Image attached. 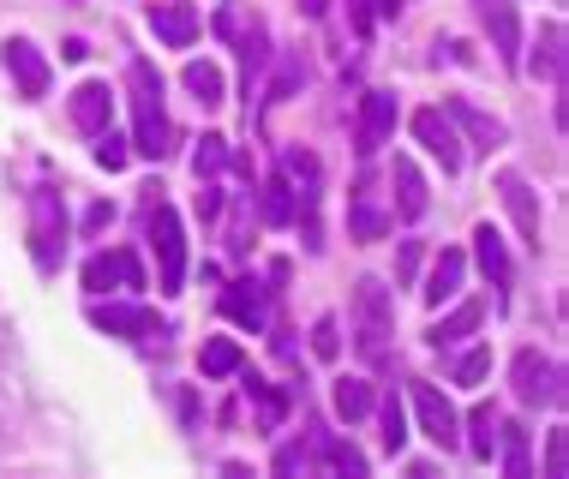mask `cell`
I'll return each instance as SVG.
<instances>
[{
    "label": "cell",
    "mask_w": 569,
    "mask_h": 479,
    "mask_svg": "<svg viewBox=\"0 0 569 479\" xmlns=\"http://www.w3.org/2000/svg\"><path fill=\"white\" fill-rule=\"evenodd\" d=\"M127 84H132V150L138 157H168V108H162V79L150 60H132L127 67Z\"/></svg>",
    "instance_id": "1"
},
{
    "label": "cell",
    "mask_w": 569,
    "mask_h": 479,
    "mask_svg": "<svg viewBox=\"0 0 569 479\" xmlns=\"http://www.w3.org/2000/svg\"><path fill=\"white\" fill-rule=\"evenodd\" d=\"M390 336H396L390 288L366 276V282H353V348H360V360L383 366V360H390Z\"/></svg>",
    "instance_id": "2"
},
{
    "label": "cell",
    "mask_w": 569,
    "mask_h": 479,
    "mask_svg": "<svg viewBox=\"0 0 569 479\" xmlns=\"http://www.w3.org/2000/svg\"><path fill=\"white\" fill-rule=\"evenodd\" d=\"M30 258H37V270H60V258H67V204L54 187L30 192Z\"/></svg>",
    "instance_id": "3"
},
{
    "label": "cell",
    "mask_w": 569,
    "mask_h": 479,
    "mask_svg": "<svg viewBox=\"0 0 569 479\" xmlns=\"http://www.w3.org/2000/svg\"><path fill=\"white\" fill-rule=\"evenodd\" d=\"M150 246H157V288L180 293V282H187V228H180L174 204L150 210Z\"/></svg>",
    "instance_id": "4"
},
{
    "label": "cell",
    "mask_w": 569,
    "mask_h": 479,
    "mask_svg": "<svg viewBox=\"0 0 569 479\" xmlns=\"http://www.w3.org/2000/svg\"><path fill=\"white\" fill-rule=\"evenodd\" d=\"M516 396L528 401V408H558L563 401V372L558 360H546V353H516Z\"/></svg>",
    "instance_id": "5"
},
{
    "label": "cell",
    "mask_w": 569,
    "mask_h": 479,
    "mask_svg": "<svg viewBox=\"0 0 569 479\" xmlns=\"http://www.w3.org/2000/svg\"><path fill=\"white\" fill-rule=\"evenodd\" d=\"M390 132H396V97L390 90H366L360 97V127H353V150L372 157V150L390 144Z\"/></svg>",
    "instance_id": "6"
},
{
    "label": "cell",
    "mask_w": 569,
    "mask_h": 479,
    "mask_svg": "<svg viewBox=\"0 0 569 479\" xmlns=\"http://www.w3.org/2000/svg\"><path fill=\"white\" fill-rule=\"evenodd\" d=\"M413 413H420V431L438 443V450H456V443H461V420H456L450 401H443V390H432V383H413Z\"/></svg>",
    "instance_id": "7"
},
{
    "label": "cell",
    "mask_w": 569,
    "mask_h": 479,
    "mask_svg": "<svg viewBox=\"0 0 569 479\" xmlns=\"http://www.w3.org/2000/svg\"><path fill=\"white\" fill-rule=\"evenodd\" d=\"M90 323H97L102 336H127V342L157 336V312H150V306H127V300H97L90 306Z\"/></svg>",
    "instance_id": "8"
},
{
    "label": "cell",
    "mask_w": 569,
    "mask_h": 479,
    "mask_svg": "<svg viewBox=\"0 0 569 479\" xmlns=\"http://www.w3.org/2000/svg\"><path fill=\"white\" fill-rule=\"evenodd\" d=\"M498 198H503V210L516 216V234L540 252V198H533V187L516 174V168H503V174H498Z\"/></svg>",
    "instance_id": "9"
},
{
    "label": "cell",
    "mask_w": 569,
    "mask_h": 479,
    "mask_svg": "<svg viewBox=\"0 0 569 479\" xmlns=\"http://www.w3.org/2000/svg\"><path fill=\"white\" fill-rule=\"evenodd\" d=\"M473 12H480V24L491 30V49H498L503 67H516L521 60V19H516V0H473Z\"/></svg>",
    "instance_id": "10"
},
{
    "label": "cell",
    "mask_w": 569,
    "mask_h": 479,
    "mask_svg": "<svg viewBox=\"0 0 569 479\" xmlns=\"http://www.w3.org/2000/svg\"><path fill=\"white\" fill-rule=\"evenodd\" d=\"M413 138H420V144L443 162V174H456V168H461V138H456V127H450L443 108H420V114H413Z\"/></svg>",
    "instance_id": "11"
},
{
    "label": "cell",
    "mask_w": 569,
    "mask_h": 479,
    "mask_svg": "<svg viewBox=\"0 0 569 479\" xmlns=\"http://www.w3.org/2000/svg\"><path fill=\"white\" fill-rule=\"evenodd\" d=\"M84 288L109 293V288H144V270H138V252H97L84 265Z\"/></svg>",
    "instance_id": "12"
},
{
    "label": "cell",
    "mask_w": 569,
    "mask_h": 479,
    "mask_svg": "<svg viewBox=\"0 0 569 479\" xmlns=\"http://www.w3.org/2000/svg\"><path fill=\"white\" fill-rule=\"evenodd\" d=\"M7 72H12V84H19V97H24V102L49 97V60L30 49L24 37H12V42H7Z\"/></svg>",
    "instance_id": "13"
},
{
    "label": "cell",
    "mask_w": 569,
    "mask_h": 479,
    "mask_svg": "<svg viewBox=\"0 0 569 479\" xmlns=\"http://www.w3.org/2000/svg\"><path fill=\"white\" fill-rule=\"evenodd\" d=\"M67 108H72V127L97 138L102 127H109V114H114V97H109V84H102V79H84L79 90H72Z\"/></svg>",
    "instance_id": "14"
},
{
    "label": "cell",
    "mask_w": 569,
    "mask_h": 479,
    "mask_svg": "<svg viewBox=\"0 0 569 479\" xmlns=\"http://www.w3.org/2000/svg\"><path fill=\"white\" fill-rule=\"evenodd\" d=\"M443 114H450V127H461V132H468V138H473V150H486V157L503 144V120L480 114L473 102H461V97H443Z\"/></svg>",
    "instance_id": "15"
},
{
    "label": "cell",
    "mask_w": 569,
    "mask_h": 479,
    "mask_svg": "<svg viewBox=\"0 0 569 479\" xmlns=\"http://www.w3.org/2000/svg\"><path fill=\"white\" fill-rule=\"evenodd\" d=\"M150 30H157L168 49H192V37H198V12L187 7V0H157V7H150Z\"/></svg>",
    "instance_id": "16"
},
{
    "label": "cell",
    "mask_w": 569,
    "mask_h": 479,
    "mask_svg": "<svg viewBox=\"0 0 569 479\" xmlns=\"http://www.w3.org/2000/svg\"><path fill=\"white\" fill-rule=\"evenodd\" d=\"M390 187H396V216H402V222H420V216L432 210V192H426L420 168H413L408 157H396V168H390Z\"/></svg>",
    "instance_id": "17"
},
{
    "label": "cell",
    "mask_w": 569,
    "mask_h": 479,
    "mask_svg": "<svg viewBox=\"0 0 569 479\" xmlns=\"http://www.w3.org/2000/svg\"><path fill=\"white\" fill-rule=\"evenodd\" d=\"M222 312L234 318L240 330H264V318H270L264 288H258V282H228V293H222Z\"/></svg>",
    "instance_id": "18"
},
{
    "label": "cell",
    "mask_w": 569,
    "mask_h": 479,
    "mask_svg": "<svg viewBox=\"0 0 569 479\" xmlns=\"http://www.w3.org/2000/svg\"><path fill=\"white\" fill-rule=\"evenodd\" d=\"M480 323H486V306H480V300H461L450 318H438L432 330H426V342H432V348H456L461 336H473Z\"/></svg>",
    "instance_id": "19"
},
{
    "label": "cell",
    "mask_w": 569,
    "mask_h": 479,
    "mask_svg": "<svg viewBox=\"0 0 569 479\" xmlns=\"http://www.w3.org/2000/svg\"><path fill=\"white\" fill-rule=\"evenodd\" d=\"M473 258H480V270L491 276V288H510V252H503V234H498V228H473Z\"/></svg>",
    "instance_id": "20"
},
{
    "label": "cell",
    "mask_w": 569,
    "mask_h": 479,
    "mask_svg": "<svg viewBox=\"0 0 569 479\" xmlns=\"http://www.w3.org/2000/svg\"><path fill=\"white\" fill-rule=\"evenodd\" d=\"M461 276H468V258L461 252H438V265H432V282H426V306H443V300H456V288H461Z\"/></svg>",
    "instance_id": "21"
},
{
    "label": "cell",
    "mask_w": 569,
    "mask_h": 479,
    "mask_svg": "<svg viewBox=\"0 0 569 479\" xmlns=\"http://www.w3.org/2000/svg\"><path fill=\"white\" fill-rule=\"evenodd\" d=\"M528 72H533V79H551V84L563 79V24L540 30V49L528 54Z\"/></svg>",
    "instance_id": "22"
},
{
    "label": "cell",
    "mask_w": 569,
    "mask_h": 479,
    "mask_svg": "<svg viewBox=\"0 0 569 479\" xmlns=\"http://www.w3.org/2000/svg\"><path fill=\"white\" fill-rule=\"evenodd\" d=\"M180 84L198 97V108H222V67H210V60H187Z\"/></svg>",
    "instance_id": "23"
},
{
    "label": "cell",
    "mask_w": 569,
    "mask_h": 479,
    "mask_svg": "<svg viewBox=\"0 0 569 479\" xmlns=\"http://www.w3.org/2000/svg\"><path fill=\"white\" fill-rule=\"evenodd\" d=\"M498 438H503L498 408H473V420H468V450H473V461H491V456H498Z\"/></svg>",
    "instance_id": "24"
},
{
    "label": "cell",
    "mask_w": 569,
    "mask_h": 479,
    "mask_svg": "<svg viewBox=\"0 0 569 479\" xmlns=\"http://www.w3.org/2000/svg\"><path fill=\"white\" fill-rule=\"evenodd\" d=\"M258 210H264L270 228H288V222H295V180H288V174H270V180H264V204H258Z\"/></svg>",
    "instance_id": "25"
},
{
    "label": "cell",
    "mask_w": 569,
    "mask_h": 479,
    "mask_svg": "<svg viewBox=\"0 0 569 479\" xmlns=\"http://www.w3.org/2000/svg\"><path fill=\"white\" fill-rule=\"evenodd\" d=\"M498 450H503V473L510 479H528V431L521 426H503V438H498Z\"/></svg>",
    "instance_id": "26"
},
{
    "label": "cell",
    "mask_w": 569,
    "mask_h": 479,
    "mask_svg": "<svg viewBox=\"0 0 569 479\" xmlns=\"http://www.w3.org/2000/svg\"><path fill=\"white\" fill-rule=\"evenodd\" d=\"M240 372V348L228 336H210L204 342V378H234Z\"/></svg>",
    "instance_id": "27"
},
{
    "label": "cell",
    "mask_w": 569,
    "mask_h": 479,
    "mask_svg": "<svg viewBox=\"0 0 569 479\" xmlns=\"http://www.w3.org/2000/svg\"><path fill=\"white\" fill-rule=\"evenodd\" d=\"M318 468H330V473H353V479H360V473H366V456H360V450H348V443L318 438Z\"/></svg>",
    "instance_id": "28"
},
{
    "label": "cell",
    "mask_w": 569,
    "mask_h": 479,
    "mask_svg": "<svg viewBox=\"0 0 569 479\" xmlns=\"http://www.w3.org/2000/svg\"><path fill=\"white\" fill-rule=\"evenodd\" d=\"M336 413H342V420H366V413H372V390H366L360 378H342L336 383Z\"/></svg>",
    "instance_id": "29"
},
{
    "label": "cell",
    "mask_w": 569,
    "mask_h": 479,
    "mask_svg": "<svg viewBox=\"0 0 569 479\" xmlns=\"http://www.w3.org/2000/svg\"><path fill=\"white\" fill-rule=\"evenodd\" d=\"M383 228H390V216L372 210L366 198H353V216H348V234L353 240H383Z\"/></svg>",
    "instance_id": "30"
},
{
    "label": "cell",
    "mask_w": 569,
    "mask_h": 479,
    "mask_svg": "<svg viewBox=\"0 0 569 479\" xmlns=\"http://www.w3.org/2000/svg\"><path fill=\"white\" fill-rule=\"evenodd\" d=\"M222 162H228V138H217V132L198 138V150H192V174H198V180H210Z\"/></svg>",
    "instance_id": "31"
},
{
    "label": "cell",
    "mask_w": 569,
    "mask_h": 479,
    "mask_svg": "<svg viewBox=\"0 0 569 479\" xmlns=\"http://www.w3.org/2000/svg\"><path fill=\"white\" fill-rule=\"evenodd\" d=\"M402 443H408V413H402V401L390 396V401H383V450L396 456Z\"/></svg>",
    "instance_id": "32"
},
{
    "label": "cell",
    "mask_w": 569,
    "mask_h": 479,
    "mask_svg": "<svg viewBox=\"0 0 569 479\" xmlns=\"http://www.w3.org/2000/svg\"><path fill=\"white\" fill-rule=\"evenodd\" d=\"M300 84H306V67H300V60H282V72H276V79H270L264 102H288V97H295Z\"/></svg>",
    "instance_id": "33"
},
{
    "label": "cell",
    "mask_w": 569,
    "mask_h": 479,
    "mask_svg": "<svg viewBox=\"0 0 569 479\" xmlns=\"http://www.w3.org/2000/svg\"><path fill=\"white\" fill-rule=\"evenodd\" d=\"M486 372H491V348H468L456 360V383H480Z\"/></svg>",
    "instance_id": "34"
},
{
    "label": "cell",
    "mask_w": 569,
    "mask_h": 479,
    "mask_svg": "<svg viewBox=\"0 0 569 479\" xmlns=\"http://www.w3.org/2000/svg\"><path fill=\"white\" fill-rule=\"evenodd\" d=\"M97 162L109 168V174H114V168H127V138H114L109 127H102L97 132Z\"/></svg>",
    "instance_id": "35"
},
{
    "label": "cell",
    "mask_w": 569,
    "mask_h": 479,
    "mask_svg": "<svg viewBox=\"0 0 569 479\" xmlns=\"http://www.w3.org/2000/svg\"><path fill=\"white\" fill-rule=\"evenodd\" d=\"M420 258H426V246L420 240H402V252H396V288H408L413 276H420Z\"/></svg>",
    "instance_id": "36"
},
{
    "label": "cell",
    "mask_w": 569,
    "mask_h": 479,
    "mask_svg": "<svg viewBox=\"0 0 569 479\" xmlns=\"http://www.w3.org/2000/svg\"><path fill=\"white\" fill-rule=\"evenodd\" d=\"M312 353H318V360H336V353H342V336H336V318H318V323H312Z\"/></svg>",
    "instance_id": "37"
},
{
    "label": "cell",
    "mask_w": 569,
    "mask_h": 479,
    "mask_svg": "<svg viewBox=\"0 0 569 479\" xmlns=\"http://www.w3.org/2000/svg\"><path fill=\"white\" fill-rule=\"evenodd\" d=\"M109 222H114V204H90L84 210V234H102Z\"/></svg>",
    "instance_id": "38"
},
{
    "label": "cell",
    "mask_w": 569,
    "mask_h": 479,
    "mask_svg": "<svg viewBox=\"0 0 569 479\" xmlns=\"http://www.w3.org/2000/svg\"><path fill=\"white\" fill-rule=\"evenodd\" d=\"M348 19H353V30L366 37V30H372V0H348Z\"/></svg>",
    "instance_id": "39"
},
{
    "label": "cell",
    "mask_w": 569,
    "mask_h": 479,
    "mask_svg": "<svg viewBox=\"0 0 569 479\" xmlns=\"http://www.w3.org/2000/svg\"><path fill=\"white\" fill-rule=\"evenodd\" d=\"M546 473H563V431H551L546 443Z\"/></svg>",
    "instance_id": "40"
},
{
    "label": "cell",
    "mask_w": 569,
    "mask_h": 479,
    "mask_svg": "<svg viewBox=\"0 0 569 479\" xmlns=\"http://www.w3.org/2000/svg\"><path fill=\"white\" fill-rule=\"evenodd\" d=\"M198 210L217 216V210H222V192H217V187H204V192H198Z\"/></svg>",
    "instance_id": "41"
},
{
    "label": "cell",
    "mask_w": 569,
    "mask_h": 479,
    "mask_svg": "<svg viewBox=\"0 0 569 479\" xmlns=\"http://www.w3.org/2000/svg\"><path fill=\"white\" fill-rule=\"evenodd\" d=\"M295 7L306 12V19H325V12H330V0H295Z\"/></svg>",
    "instance_id": "42"
},
{
    "label": "cell",
    "mask_w": 569,
    "mask_h": 479,
    "mask_svg": "<svg viewBox=\"0 0 569 479\" xmlns=\"http://www.w3.org/2000/svg\"><path fill=\"white\" fill-rule=\"evenodd\" d=\"M402 7H408V0H378V12H390V19H396Z\"/></svg>",
    "instance_id": "43"
}]
</instances>
